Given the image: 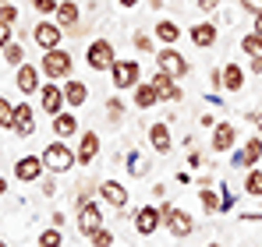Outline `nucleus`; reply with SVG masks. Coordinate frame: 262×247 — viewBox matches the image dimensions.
Listing matches in <instances>:
<instances>
[{
    "instance_id": "f257e3e1",
    "label": "nucleus",
    "mask_w": 262,
    "mask_h": 247,
    "mask_svg": "<svg viewBox=\"0 0 262 247\" xmlns=\"http://www.w3.org/2000/svg\"><path fill=\"white\" fill-rule=\"evenodd\" d=\"M160 215H163V223H167L170 237H177V240H184V237H191V233H195V219H191V212L174 208V205H160Z\"/></svg>"
},
{
    "instance_id": "f03ea898",
    "label": "nucleus",
    "mask_w": 262,
    "mask_h": 247,
    "mask_svg": "<svg viewBox=\"0 0 262 247\" xmlns=\"http://www.w3.org/2000/svg\"><path fill=\"white\" fill-rule=\"evenodd\" d=\"M75 163H78L75 149H68L60 138L46 145V152H43V166H46V169H53V173H68V169H71Z\"/></svg>"
},
{
    "instance_id": "7ed1b4c3",
    "label": "nucleus",
    "mask_w": 262,
    "mask_h": 247,
    "mask_svg": "<svg viewBox=\"0 0 262 247\" xmlns=\"http://www.w3.org/2000/svg\"><path fill=\"white\" fill-rule=\"evenodd\" d=\"M85 64L92 71H110L117 64V53H114V42L110 39H92L85 50Z\"/></svg>"
},
{
    "instance_id": "20e7f679",
    "label": "nucleus",
    "mask_w": 262,
    "mask_h": 247,
    "mask_svg": "<svg viewBox=\"0 0 262 247\" xmlns=\"http://www.w3.org/2000/svg\"><path fill=\"white\" fill-rule=\"evenodd\" d=\"M39 71H43L50 82L68 78V75H71V53H64V50H46V53H43V64H39Z\"/></svg>"
},
{
    "instance_id": "39448f33",
    "label": "nucleus",
    "mask_w": 262,
    "mask_h": 247,
    "mask_svg": "<svg viewBox=\"0 0 262 247\" xmlns=\"http://www.w3.org/2000/svg\"><path fill=\"white\" fill-rule=\"evenodd\" d=\"M110 82H114V88H135V85L142 82L138 60H117V64L110 67Z\"/></svg>"
},
{
    "instance_id": "423d86ee",
    "label": "nucleus",
    "mask_w": 262,
    "mask_h": 247,
    "mask_svg": "<svg viewBox=\"0 0 262 247\" xmlns=\"http://www.w3.org/2000/svg\"><path fill=\"white\" fill-rule=\"evenodd\" d=\"M156 67H160L163 75H170L174 82H177V78H184V75H188V60H184V57L177 53L174 46H163V50L156 53Z\"/></svg>"
},
{
    "instance_id": "0eeeda50",
    "label": "nucleus",
    "mask_w": 262,
    "mask_h": 247,
    "mask_svg": "<svg viewBox=\"0 0 262 247\" xmlns=\"http://www.w3.org/2000/svg\"><path fill=\"white\" fill-rule=\"evenodd\" d=\"M32 39L39 50H60V39H64V29L60 25H53V21H39L36 29H32Z\"/></svg>"
},
{
    "instance_id": "6e6552de",
    "label": "nucleus",
    "mask_w": 262,
    "mask_h": 247,
    "mask_svg": "<svg viewBox=\"0 0 262 247\" xmlns=\"http://www.w3.org/2000/svg\"><path fill=\"white\" fill-rule=\"evenodd\" d=\"M78 230H82V237H92L96 230H103V208L96 202H85L78 208Z\"/></svg>"
},
{
    "instance_id": "1a4fd4ad",
    "label": "nucleus",
    "mask_w": 262,
    "mask_h": 247,
    "mask_svg": "<svg viewBox=\"0 0 262 247\" xmlns=\"http://www.w3.org/2000/svg\"><path fill=\"white\" fill-rule=\"evenodd\" d=\"M96 194H99L110 208H124V205H128V187H124L121 180H103Z\"/></svg>"
},
{
    "instance_id": "9d476101",
    "label": "nucleus",
    "mask_w": 262,
    "mask_h": 247,
    "mask_svg": "<svg viewBox=\"0 0 262 247\" xmlns=\"http://www.w3.org/2000/svg\"><path fill=\"white\" fill-rule=\"evenodd\" d=\"M149 145H152V152H170V145H174V138H170V127H167V120H156L149 124Z\"/></svg>"
},
{
    "instance_id": "9b49d317",
    "label": "nucleus",
    "mask_w": 262,
    "mask_h": 247,
    "mask_svg": "<svg viewBox=\"0 0 262 247\" xmlns=\"http://www.w3.org/2000/svg\"><path fill=\"white\" fill-rule=\"evenodd\" d=\"M160 223H163L160 208H138V215H135V230H138L142 237H152V233L160 230Z\"/></svg>"
},
{
    "instance_id": "f8f14e48",
    "label": "nucleus",
    "mask_w": 262,
    "mask_h": 247,
    "mask_svg": "<svg viewBox=\"0 0 262 247\" xmlns=\"http://www.w3.org/2000/svg\"><path fill=\"white\" fill-rule=\"evenodd\" d=\"M14 177L25 180V184L39 180V177H43V159H39V156H25V159H18V163H14Z\"/></svg>"
},
{
    "instance_id": "ddd939ff",
    "label": "nucleus",
    "mask_w": 262,
    "mask_h": 247,
    "mask_svg": "<svg viewBox=\"0 0 262 247\" xmlns=\"http://www.w3.org/2000/svg\"><path fill=\"white\" fill-rule=\"evenodd\" d=\"M152 85H156V92H160V103H177L184 92L177 88V82L170 78V75H163V71H156L152 75Z\"/></svg>"
},
{
    "instance_id": "4468645a",
    "label": "nucleus",
    "mask_w": 262,
    "mask_h": 247,
    "mask_svg": "<svg viewBox=\"0 0 262 247\" xmlns=\"http://www.w3.org/2000/svg\"><path fill=\"white\" fill-rule=\"evenodd\" d=\"M53 18H57V25H60V29H78V21H82V11H78V4H75V0H60Z\"/></svg>"
},
{
    "instance_id": "2eb2a0df",
    "label": "nucleus",
    "mask_w": 262,
    "mask_h": 247,
    "mask_svg": "<svg viewBox=\"0 0 262 247\" xmlns=\"http://www.w3.org/2000/svg\"><path fill=\"white\" fill-rule=\"evenodd\" d=\"M75 156H78L82 166H89L96 156H99V134H96V131H85V134H82V145L75 149Z\"/></svg>"
},
{
    "instance_id": "dca6fc26",
    "label": "nucleus",
    "mask_w": 262,
    "mask_h": 247,
    "mask_svg": "<svg viewBox=\"0 0 262 247\" xmlns=\"http://www.w3.org/2000/svg\"><path fill=\"white\" fill-rule=\"evenodd\" d=\"M39 95H43V110L50 113V117L64 113V88H57V85L50 82V85L43 88V92H39Z\"/></svg>"
},
{
    "instance_id": "f3484780",
    "label": "nucleus",
    "mask_w": 262,
    "mask_h": 247,
    "mask_svg": "<svg viewBox=\"0 0 262 247\" xmlns=\"http://www.w3.org/2000/svg\"><path fill=\"white\" fill-rule=\"evenodd\" d=\"M259 159H262V138H248V141H245V149L234 156V163H237V166H248V169L259 163Z\"/></svg>"
},
{
    "instance_id": "a211bd4d",
    "label": "nucleus",
    "mask_w": 262,
    "mask_h": 247,
    "mask_svg": "<svg viewBox=\"0 0 262 247\" xmlns=\"http://www.w3.org/2000/svg\"><path fill=\"white\" fill-rule=\"evenodd\" d=\"M14 82H18V88H21L25 95L39 92V67H29V64H21V67H18V75H14Z\"/></svg>"
},
{
    "instance_id": "6ab92c4d",
    "label": "nucleus",
    "mask_w": 262,
    "mask_h": 247,
    "mask_svg": "<svg viewBox=\"0 0 262 247\" xmlns=\"http://www.w3.org/2000/svg\"><path fill=\"white\" fill-rule=\"evenodd\" d=\"M234 141H237L234 124H216V127H213V152H227Z\"/></svg>"
},
{
    "instance_id": "aec40b11",
    "label": "nucleus",
    "mask_w": 262,
    "mask_h": 247,
    "mask_svg": "<svg viewBox=\"0 0 262 247\" xmlns=\"http://www.w3.org/2000/svg\"><path fill=\"white\" fill-rule=\"evenodd\" d=\"M156 103H160V92H156V85L149 82H138L135 85V106H138V110H149V106H156Z\"/></svg>"
},
{
    "instance_id": "412c9836",
    "label": "nucleus",
    "mask_w": 262,
    "mask_h": 247,
    "mask_svg": "<svg viewBox=\"0 0 262 247\" xmlns=\"http://www.w3.org/2000/svg\"><path fill=\"white\" fill-rule=\"evenodd\" d=\"M32 117H36V113H32V106H29V103L14 106V127H11V131H18V134H32V131H36Z\"/></svg>"
},
{
    "instance_id": "4be33fe9",
    "label": "nucleus",
    "mask_w": 262,
    "mask_h": 247,
    "mask_svg": "<svg viewBox=\"0 0 262 247\" xmlns=\"http://www.w3.org/2000/svg\"><path fill=\"white\" fill-rule=\"evenodd\" d=\"M223 88L227 92H241L245 88V67H237V64H223Z\"/></svg>"
},
{
    "instance_id": "5701e85b",
    "label": "nucleus",
    "mask_w": 262,
    "mask_h": 247,
    "mask_svg": "<svg viewBox=\"0 0 262 247\" xmlns=\"http://www.w3.org/2000/svg\"><path fill=\"white\" fill-rule=\"evenodd\" d=\"M191 42H195V46H202V50H206V46H213V42H216V25H213V21L191 25Z\"/></svg>"
},
{
    "instance_id": "b1692460",
    "label": "nucleus",
    "mask_w": 262,
    "mask_h": 247,
    "mask_svg": "<svg viewBox=\"0 0 262 247\" xmlns=\"http://www.w3.org/2000/svg\"><path fill=\"white\" fill-rule=\"evenodd\" d=\"M85 99H89V88L82 82H68L64 85V103H68V106H82Z\"/></svg>"
},
{
    "instance_id": "393cba45",
    "label": "nucleus",
    "mask_w": 262,
    "mask_h": 247,
    "mask_svg": "<svg viewBox=\"0 0 262 247\" xmlns=\"http://www.w3.org/2000/svg\"><path fill=\"white\" fill-rule=\"evenodd\" d=\"M53 131H57V138L64 141V138H71V134L78 131V120H75L71 113H57V117H53Z\"/></svg>"
},
{
    "instance_id": "a878e982",
    "label": "nucleus",
    "mask_w": 262,
    "mask_h": 247,
    "mask_svg": "<svg viewBox=\"0 0 262 247\" xmlns=\"http://www.w3.org/2000/svg\"><path fill=\"white\" fill-rule=\"evenodd\" d=\"M245 194H252V198H262V169H248V177H245Z\"/></svg>"
},
{
    "instance_id": "bb28decb",
    "label": "nucleus",
    "mask_w": 262,
    "mask_h": 247,
    "mask_svg": "<svg viewBox=\"0 0 262 247\" xmlns=\"http://www.w3.org/2000/svg\"><path fill=\"white\" fill-rule=\"evenodd\" d=\"M177 36H181V29H177L174 21H160V25H156V39H163L167 46H174Z\"/></svg>"
},
{
    "instance_id": "cd10ccee",
    "label": "nucleus",
    "mask_w": 262,
    "mask_h": 247,
    "mask_svg": "<svg viewBox=\"0 0 262 247\" xmlns=\"http://www.w3.org/2000/svg\"><path fill=\"white\" fill-rule=\"evenodd\" d=\"M199 202H202V208H206V212H220V208H223V198H220V194H213L209 187H202Z\"/></svg>"
},
{
    "instance_id": "c85d7f7f",
    "label": "nucleus",
    "mask_w": 262,
    "mask_h": 247,
    "mask_svg": "<svg viewBox=\"0 0 262 247\" xmlns=\"http://www.w3.org/2000/svg\"><path fill=\"white\" fill-rule=\"evenodd\" d=\"M241 50H245L248 57H262V36H259V32L245 36V39H241Z\"/></svg>"
},
{
    "instance_id": "c756f323",
    "label": "nucleus",
    "mask_w": 262,
    "mask_h": 247,
    "mask_svg": "<svg viewBox=\"0 0 262 247\" xmlns=\"http://www.w3.org/2000/svg\"><path fill=\"white\" fill-rule=\"evenodd\" d=\"M4 60L14 64V67H21V64H25V50H21L18 42H11V46H4Z\"/></svg>"
},
{
    "instance_id": "7c9ffc66",
    "label": "nucleus",
    "mask_w": 262,
    "mask_h": 247,
    "mask_svg": "<svg viewBox=\"0 0 262 247\" xmlns=\"http://www.w3.org/2000/svg\"><path fill=\"white\" fill-rule=\"evenodd\" d=\"M60 230L57 226H50V230H43V237H39V247H60Z\"/></svg>"
},
{
    "instance_id": "2f4dec72",
    "label": "nucleus",
    "mask_w": 262,
    "mask_h": 247,
    "mask_svg": "<svg viewBox=\"0 0 262 247\" xmlns=\"http://www.w3.org/2000/svg\"><path fill=\"white\" fill-rule=\"evenodd\" d=\"M0 127H14V106L7 99H0Z\"/></svg>"
},
{
    "instance_id": "473e14b6",
    "label": "nucleus",
    "mask_w": 262,
    "mask_h": 247,
    "mask_svg": "<svg viewBox=\"0 0 262 247\" xmlns=\"http://www.w3.org/2000/svg\"><path fill=\"white\" fill-rule=\"evenodd\" d=\"M18 21V7L14 4H0V25H14Z\"/></svg>"
},
{
    "instance_id": "72a5a7b5",
    "label": "nucleus",
    "mask_w": 262,
    "mask_h": 247,
    "mask_svg": "<svg viewBox=\"0 0 262 247\" xmlns=\"http://www.w3.org/2000/svg\"><path fill=\"white\" fill-rule=\"evenodd\" d=\"M32 4V11H39V14H57V0H29Z\"/></svg>"
},
{
    "instance_id": "f704fd0d",
    "label": "nucleus",
    "mask_w": 262,
    "mask_h": 247,
    "mask_svg": "<svg viewBox=\"0 0 262 247\" xmlns=\"http://www.w3.org/2000/svg\"><path fill=\"white\" fill-rule=\"evenodd\" d=\"M110 244H114L110 230H96V233H92V247H110Z\"/></svg>"
},
{
    "instance_id": "c9c22d12",
    "label": "nucleus",
    "mask_w": 262,
    "mask_h": 247,
    "mask_svg": "<svg viewBox=\"0 0 262 247\" xmlns=\"http://www.w3.org/2000/svg\"><path fill=\"white\" fill-rule=\"evenodd\" d=\"M135 50H138V53H145V50H152V39H149V36H142V32H135Z\"/></svg>"
},
{
    "instance_id": "e433bc0d",
    "label": "nucleus",
    "mask_w": 262,
    "mask_h": 247,
    "mask_svg": "<svg viewBox=\"0 0 262 247\" xmlns=\"http://www.w3.org/2000/svg\"><path fill=\"white\" fill-rule=\"evenodd\" d=\"M128 169L138 177V173H145V169H149V163H145V159H138V156H131V159H128Z\"/></svg>"
},
{
    "instance_id": "4c0bfd02",
    "label": "nucleus",
    "mask_w": 262,
    "mask_h": 247,
    "mask_svg": "<svg viewBox=\"0 0 262 247\" xmlns=\"http://www.w3.org/2000/svg\"><path fill=\"white\" fill-rule=\"evenodd\" d=\"M106 113H110V120H114V124L121 120V99H110V103H106Z\"/></svg>"
},
{
    "instance_id": "58836bf2",
    "label": "nucleus",
    "mask_w": 262,
    "mask_h": 247,
    "mask_svg": "<svg viewBox=\"0 0 262 247\" xmlns=\"http://www.w3.org/2000/svg\"><path fill=\"white\" fill-rule=\"evenodd\" d=\"M241 7H245L248 14H255V18L262 14V0H241Z\"/></svg>"
},
{
    "instance_id": "ea45409f",
    "label": "nucleus",
    "mask_w": 262,
    "mask_h": 247,
    "mask_svg": "<svg viewBox=\"0 0 262 247\" xmlns=\"http://www.w3.org/2000/svg\"><path fill=\"white\" fill-rule=\"evenodd\" d=\"M0 46H11V25H0Z\"/></svg>"
},
{
    "instance_id": "a19ab883",
    "label": "nucleus",
    "mask_w": 262,
    "mask_h": 247,
    "mask_svg": "<svg viewBox=\"0 0 262 247\" xmlns=\"http://www.w3.org/2000/svg\"><path fill=\"white\" fill-rule=\"evenodd\" d=\"M220 0H199V11H216Z\"/></svg>"
},
{
    "instance_id": "79ce46f5",
    "label": "nucleus",
    "mask_w": 262,
    "mask_h": 247,
    "mask_svg": "<svg viewBox=\"0 0 262 247\" xmlns=\"http://www.w3.org/2000/svg\"><path fill=\"white\" fill-rule=\"evenodd\" d=\"M252 75H262V57H252Z\"/></svg>"
},
{
    "instance_id": "37998d69",
    "label": "nucleus",
    "mask_w": 262,
    "mask_h": 247,
    "mask_svg": "<svg viewBox=\"0 0 262 247\" xmlns=\"http://www.w3.org/2000/svg\"><path fill=\"white\" fill-rule=\"evenodd\" d=\"M252 120H255V127H259V134H262V110L255 113V117H252Z\"/></svg>"
},
{
    "instance_id": "c03bdc74",
    "label": "nucleus",
    "mask_w": 262,
    "mask_h": 247,
    "mask_svg": "<svg viewBox=\"0 0 262 247\" xmlns=\"http://www.w3.org/2000/svg\"><path fill=\"white\" fill-rule=\"evenodd\" d=\"M117 4H121V7H135L138 0H117Z\"/></svg>"
},
{
    "instance_id": "a18cd8bd",
    "label": "nucleus",
    "mask_w": 262,
    "mask_h": 247,
    "mask_svg": "<svg viewBox=\"0 0 262 247\" xmlns=\"http://www.w3.org/2000/svg\"><path fill=\"white\" fill-rule=\"evenodd\" d=\"M255 32H259V36H262V14H259V18H255Z\"/></svg>"
},
{
    "instance_id": "49530a36",
    "label": "nucleus",
    "mask_w": 262,
    "mask_h": 247,
    "mask_svg": "<svg viewBox=\"0 0 262 247\" xmlns=\"http://www.w3.org/2000/svg\"><path fill=\"white\" fill-rule=\"evenodd\" d=\"M4 191H7V184H4V180H0V194H4Z\"/></svg>"
},
{
    "instance_id": "de8ad7c7",
    "label": "nucleus",
    "mask_w": 262,
    "mask_h": 247,
    "mask_svg": "<svg viewBox=\"0 0 262 247\" xmlns=\"http://www.w3.org/2000/svg\"><path fill=\"white\" fill-rule=\"evenodd\" d=\"M206 247H223V244H206Z\"/></svg>"
},
{
    "instance_id": "09e8293b",
    "label": "nucleus",
    "mask_w": 262,
    "mask_h": 247,
    "mask_svg": "<svg viewBox=\"0 0 262 247\" xmlns=\"http://www.w3.org/2000/svg\"><path fill=\"white\" fill-rule=\"evenodd\" d=\"M0 4H11V0H0Z\"/></svg>"
},
{
    "instance_id": "8fccbe9b",
    "label": "nucleus",
    "mask_w": 262,
    "mask_h": 247,
    "mask_svg": "<svg viewBox=\"0 0 262 247\" xmlns=\"http://www.w3.org/2000/svg\"><path fill=\"white\" fill-rule=\"evenodd\" d=\"M0 247H7V244H4V240H0Z\"/></svg>"
}]
</instances>
